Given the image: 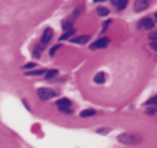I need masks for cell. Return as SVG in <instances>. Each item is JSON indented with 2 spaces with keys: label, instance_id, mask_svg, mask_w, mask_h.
<instances>
[{
  "label": "cell",
  "instance_id": "18",
  "mask_svg": "<svg viewBox=\"0 0 157 148\" xmlns=\"http://www.w3.org/2000/svg\"><path fill=\"white\" fill-rule=\"evenodd\" d=\"M58 49H60V46H53V48H51V51H50V53H51V55H55V53H57Z\"/></svg>",
  "mask_w": 157,
  "mask_h": 148
},
{
  "label": "cell",
  "instance_id": "9",
  "mask_svg": "<svg viewBox=\"0 0 157 148\" xmlns=\"http://www.w3.org/2000/svg\"><path fill=\"white\" fill-rule=\"evenodd\" d=\"M87 41H90L88 35H80V37H74V39H73V42H76V44H85Z\"/></svg>",
  "mask_w": 157,
  "mask_h": 148
},
{
  "label": "cell",
  "instance_id": "6",
  "mask_svg": "<svg viewBox=\"0 0 157 148\" xmlns=\"http://www.w3.org/2000/svg\"><path fill=\"white\" fill-rule=\"evenodd\" d=\"M140 26L141 28H147V30H150L152 26H154V19H150V18H143L140 21Z\"/></svg>",
  "mask_w": 157,
  "mask_h": 148
},
{
  "label": "cell",
  "instance_id": "21",
  "mask_svg": "<svg viewBox=\"0 0 157 148\" xmlns=\"http://www.w3.org/2000/svg\"><path fill=\"white\" fill-rule=\"evenodd\" d=\"M150 39H152V41H155V39H157V33L154 32V33H152V35H150Z\"/></svg>",
  "mask_w": 157,
  "mask_h": 148
},
{
  "label": "cell",
  "instance_id": "8",
  "mask_svg": "<svg viewBox=\"0 0 157 148\" xmlns=\"http://www.w3.org/2000/svg\"><path fill=\"white\" fill-rule=\"evenodd\" d=\"M106 81V74L104 72H97L95 76H94V83H97V85H101V83Z\"/></svg>",
  "mask_w": 157,
  "mask_h": 148
},
{
  "label": "cell",
  "instance_id": "2",
  "mask_svg": "<svg viewBox=\"0 0 157 148\" xmlns=\"http://www.w3.org/2000/svg\"><path fill=\"white\" fill-rule=\"evenodd\" d=\"M118 141L120 143H125V145H136V143H140V138H136V136H131V134H120L118 136Z\"/></svg>",
  "mask_w": 157,
  "mask_h": 148
},
{
  "label": "cell",
  "instance_id": "23",
  "mask_svg": "<svg viewBox=\"0 0 157 148\" xmlns=\"http://www.w3.org/2000/svg\"><path fill=\"white\" fill-rule=\"evenodd\" d=\"M155 21H157V12H155Z\"/></svg>",
  "mask_w": 157,
  "mask_h": 148
},
{
  "label": "cell",
  "instance_id": "7",
  "mask_svg": "<svg viewBox=\"0 0 157 148\" xmlns=\"http://www.w3.org/2000/svg\"><path fill=\"white\" fill-rule=\"evenodd\" d=\"M148 5H150V4L147 2V0H140V2H136V4H134V9H136V11H143V9L148 7Z\"/></svg>",
  "mask_w": 157,
  "mask_h": 148
},
{
  "label": "cell",
  "instance_id": "17",
  "mask_svg": "<svg viewBox=\"0 0 157 148\" xmlns=\"http://www.w3.org/2000/svg\"><path fill=\"white\" fill-rule=\"evenodd\" d=\"M150 48L157 51V41H150Z\"/></svg>",
  "mask_w": 157,
  "mask_h": 148
},
{
  "label": "cell",
  "instance_id": "10",
  "mask_svg": "<svg viewBox=\"0 0 157 148\" xmlns=\"http://www.w3.org/2000/svg\"><path fill=\"white\" fill-rule=\"evenodd\" d=\"M95 115V111L94 109H83L81 113H80V116H83V118H87V116H94Z\"/></svg>",
  "mask_w": 157,
  "mask_h": 148
},
{
  "label": "cell",
  "instance_id": "5",
  "mask_svg": "<svg viewBox=\"0 0 157 148\" xmlns=\"http://www.w3.org/2000/svg\"><path fill=\"white\" fill-rule=\"evenodd\" d=\"M51 37H53V30H51V28H46V30L42 32V39H41V44H48V41H50Z\"/></svg>",
  "mask_w": 157,
  "mask_h": 148
},
{
  "label": "cell",
  "instance_id": "22",
  "mask_svg": "<svg viewBox=\"0 0 157 148\" xmlns=\"http://www.w3.org/2000/svg\"><path fill=\"white\" fill-rule=\"evenodd\" d=\"M97 132H99V134H106V132H108V129H99Z\"/></svg>",
  "mask_w": 157,
  "mask_h": 148
},
{
  "label": "cell",
  "instance_id": "16",
  "mask_svg": "<svg viewBox=\"0 0 157 148\" xmlns=\"http://www.w3.org/2000/svg\"><path fill=\"white\" fill-rule=\"evenodd\" d=\"M150 104H157V95H154V97L148 100V106H150Z\"/></svg>",
  "mask_w": 157,
  "mask_h": 148
},
{
  "label": "cell",
  "instance_id": "11",
  "mask_svg": "<svg viewBox=\"0 0 157 148\" xmlns=\"http://www.w3.org/2000/svg\"><path fill=\"white\" fill-rule=\"evenodd\" d=\"M73 33H74V30H73V28H71V30H67V32L64 33L62 37H60V41H66V39H71V37H73Z\"/></svg>",
  "mask_w": 157,
  "mask_h": 148
},
{
  "label": "cell",
  "instance_id": "20",
  "mask_svg": "<svg viewBox=\"0 0 157 148\" xmlns=\"http://www.w3.org/2000/svg\"><path fill=\"white\" fill-rule=\"evenodd\" d=\"M147 113H148V115H154V113H155V109H152V107H148V109H147Z\"/></svg>",
  "mask_w": 157,
  "mask_h": 148
},
{
  "label": "cell",
  "instance_id": "13",
  "mask_svg": "<svg viewBox=\"0 0 157 148\" xmlns=\"http://www.w3.org/2000/svg\"><path fill=\"white\" fill-rule=\"evenodd\" d=\"M97 14H99V16H108V14H109V11L104 9V7H99V9H97Z\"/></svg>",
  "mask_w": 157,
  "mask_h": 148
},
{
  "label": "cell",
  "instance_id": "15",
  "mask_svg": "<svg viewBox=\"0 0 157 148\" xmlns=\"http://www.w3.org/2000/svg\"><path fill=\"white\" fill-rule=\"evenodd\" d=\"M57 76V71H48L46 72V78H55Z\"/></svg>",
  "mask_w": 157,
  "mask_h": 148
},
{
  "label": "cell",
  "instance_id": "12",
  "mask_svg": "<svg viewBox=\"0 0 157 148\" xmlns=\"http://www.w3.org/2000/svg\"><path fill=\"white\" fill-rule=\"evenodd\" d=\"M113 4H115V7H116V9H125V5H127V2H125V0H122V2L115 0Z\"/></svg>",
  "mask_w": 157,
  "mask_h": 148
},
{
  "label": "cell",
  "instance_id": "4",
  "mask_svg": "<svg viewBox=\"0 0 157 148\" xmlns=\"http://www.w3.org/2000/svg\"><path fill=\"white\" fill-rule=\"evenodd\" d=\"M108 44H109V39H108V37H101V39H97L95 42H92L90 48L92 49H101V48H106Z\"/></svg>",
  "mask_w": 157,
  "mask_h": 148
},
{
  "label": "cell",
  "instance_id": "3",
  "mask_svg": "<svg viewBox=\"0 0 157 148\" xmlns=\"http://www.w3.org/2000/svg\"><path fill=\"white\" fill-rule=\"evenodd\" d=\"M57 107L60 111H64V113H71V100H67V99H60L57 102Z\"/></svg>",
  "mask_w": 157,
  "mask_h": 148
},
{
  "label": "cell",
  "instance_id": "1",
  "mask_svg": "<svg viewBox=\"0 0 157 148\" xmlns=\"http://www.w3.org/2000/svg\"><path fill=\"white\" fill-rule=\"evenodd\" d=\"M37 97L41 100H50L51 97H55V90H51V88H39L37 90Z\"/></svg>",
  "mask_w": 157,
  "mask_h": 148
},
{
  "label": "cell",
  "instance_id": "19",
  "mask_svg": "<svg viewBox=\"0 0 157 148\" xmlns=\"http://www.w3.org/2000/svg\"><path fill=\"white\" fill-rule=\"evenodd\" d=\"M32 74V76H39V74H44V71H34V72H28Z\"/></svg>",
  "mask_w": 157,
  "mask_h": 148
},
{
  "label": "cell",
  "instance_id": "14",
  "mask_svg": "<svg viewBox=\"0 0 157 148\" xmlns=\"http://www.w3.org/2000/svg\"><path fill=\"white\" fill-rule=\"evenodd\" d=\"M34 67H35V62H28V64H25V67H23V69H25V71H28V69H34Z\"/></svg>",
  "mask_w": 157,
  "mask_h": 148
}]
</instances>
